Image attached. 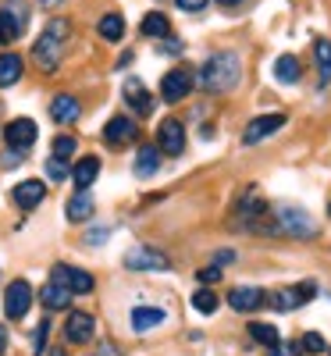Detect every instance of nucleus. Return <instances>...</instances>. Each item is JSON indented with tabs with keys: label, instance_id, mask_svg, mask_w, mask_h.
Returning <instances> with one entry per match:
<instances>
[{
	"label": "nucleus",
	"instance_id": "1",
	"mask_svg": "<svg viewBox=\"0 0 331 356\" xmlns=\"http://www.w3.org/2000/svg\"><path fill=\"white\" fill-rule=\"evenodd\" d=\"M239 75H243V65H239V54L235 50H221V54H210L207 65L200 72V82L207 93H228L235 89Z\"/></svg>",
	"mask_w": 331,
	"mask_h": 356
},
{
	"label": "nucleus",
	"instance_id": "2",
	"mask_svg": "<svg viewBox=\"0 0 331 356\" xmlns=\"http://www.w3.org/2000/svg\"><path fill=\"white\" fill-rule=\"evenodd\" d=\"M68 36H72V22H68V18H50V22H47L43 36H40L36 47H33V57H36V65H40L43 72H57Z\"/></svg>",
	"mask_w": 331,
	"mask_h": 356
},
{
	"label": "nucleus",
	"instance_id": "3",
	"mask_svg": "<svg viewBox=\"0 0 331 356\" xmlns=\"http://www.w3.org/2000/svg\"><path fill=\"white\" fill-rule=\"evenodd\" d=\"M275 214H278V228L285 235H292V239H314L317 235V225H314V218L303 211V207L282 203V207H275Z\"/></svg>",
	"mask_w": 331,
	"mask_h": 356
},
{
	"label": "nucleus",
	"instance_id": "4",
	"mask_svg": "<svg viewBox=\"0 0 331 356\" xmlns=\"http://www.w3.org/2000/svg\"><path fill=\"white\" fill-rule=\"evenodd\" d=\"M314 296H317V285H314V282H303V285H292V289H278L267 303L275 307V310H282V314H289V310H296V307L310 303Z\"/></svg>",
	"mask_w": 331,
	"mask_h": 356
},
{
	"label": "nucleus",
	"instance_id": "5",
	"mask_svg": "<svg viewBox=\"0 0 331 356\" xmlns=\"http://www.w3.org/2000/svg\"><path fill=\"white\" fill-rule=\"evenodd\" d=\"M193 72L189 68H171L164 79H161V97L168 100V104H178V100H186L189 93H193Z\"/></svg>",
	"mask_w": 331,
	"mask_h": 356
},
{
	"label": "nucleus",
	"instance_id": "6",
	"mask_svg": "<svg viewBox=\"0 0 331 356\" xmlns=\"http://www.w3.org/2000/svg\"><path fill=\"white\" fill-rule=\"evenodd\" d=\"M157 146L168 157H178L186 150V129H182L178 118H164V122L157 125Z\"/></svg>",
	"mask_w": 331,
	"mask_h": 356
},
{
	"label": "nucleus",
	"instance_id": "7",
	"mask_svg": "<svg viewBox=\"0 0 331 356\" xmlns=\"http://www.w3.org/2000/svg\"><path fill=\"white\" fill-rule=\"evenodd\" d=\"M50 278L57 282V285H65V289H72L75 296H86V292H93V275L89 271H79V267H65V264H54V271H50Z\"/></svg>",
	"mask_w": 331,
	"mask_h": 356
},
{
	"label": "nucleus",
	"instance_id": "8",
	"mask_svg": "<svg viewBox=\"0 0 331 356\" xmlns=\"http://www.w3.org/2000/svg\"><path fill=\"white\" fill-rule=\"evenodd\" d=\"M29 307H33V289H29V282H22V278L11 282L8 292H4V314L11 321H18V317L29 314Z\"/></svg>",
	"mask_w": 331,
	"mask_h": 356
},
{
	"label": "nucleus",
	"instance_id": "9",
	"mask_svg": "<svg viewBox=\"0 0 331 356\" xmlns=\"http://www.w3.org/2000/svg\"><path fill=\"white\" fill-rule=\"evenodd\" d=\"M282 125H285V114H260V118H253V122L246 125V132H243V146L264 143L267 136H275Z\"/></svg>",
	"mask_w": 331,
	"mask_h": 356
},
{
	"label": "nucleus",
	"instance_id": "10",
	"mask_svg": "<svg viewBox=\"0 0 331 356\" xmlns=\"http://www.w3.org/2000/svg\"><path fill=\"white\" fill-rule=\"evenodd\" d=\"M125 267L129 271H168V257L164 253H157V250H150V246H136V250H129V257H125Z\"/></svg>",
	"mask_w": 331,
	"mask_h": 356
},
{
	"label": "nucleus",
	"instance_id": "11",
	"mask_svg": "<svg viewBox=\"0 0 331 356\" xmlns=\"http://www.w3.org/2000/svg\"><path fill=\"white\" fill-rule=\"evenodd\" d=\"M36 136H40V129H36V122H29V118H15L4 129V143L11 150H29V146L36 143Z\"/></svg>",
	"mask_w": 331,
	"mask_h": 356
},
{
	"label": "nucleus",
	"instance_id": "12",
	"mask_svg": "<svg viewBox=\"0 0 331 356\" xmlns=\"http://www.w3.org/2000/svg\"><path fill=\"white\" fill-rule=\"evenodd\" d=\"M43 196H47V186L40 182V178H25V182H18L15 193H11L15 207H22V211H33V207H40Z\"/></svg>",
	"mask_w": 331,
	"mask_h": 356
},
{
	"label": "nucleus",
	"instance_id": "13",
	"mask_svg": "<svg viewBox=\"0 0 331 356\" xmlns=\"http://www.w3.org/2000/svg\"><path fill=\"white\" fill-rule=\"evenodd\" d=\"M136 136H139V125L132 122V118H125V114L111 118V122L104 125V139H107L111 146H125V143H132Z\"/></svg>",
	"mask_w": 331,
	"mask_h": 356
},
{
	"label": "nucleus",
	"instance_id": "14",
	"mask_svg": "<svg viewBox=\"0 0 331 356\" xmlns=\"http://www.w3.org/2000/svg\"><path fill=\"white\" fill-rule=\"evenodd\" d=\"M228 303H232V310H239V314H250V310H260V307L267 303V296H264L260 289H253V285H239V289L228 292Z\"/></svg>",
	"mask_w": 331,
	"mask_h": 356
},
{
	"label": "nucleus",
	"instance_id": "15",
	"mask_svg": "<svg viewBox=\"0 0 331 356\" xmlns=\"http://www.w3.org/2000/svg\"><path fill=\"white\" fill-rule=\"evenodd\" d=\"M79 114H82V104L72 97V93H57L54 100H50V118L57 125H72V122H79Z\"/></svg>",
	"mask_w": 331,
	"mask_h": 356
},
{
	"label": "nucleus",
	"instance_id": "16",
	"mask_svg": "<svg viewBox=\"0 0 331 356\" xmlns=\"http://www.w3.org/2000/svg\"><path fill=\"white\" fill-rule=\"evenodd\" d=\"M65 335H68V342H75V346H82V342H89L93 339V317L89 314H68V321H65Z\"/></svg>",
	"mask_w": 331,
	"mask_h": 356
},
{
	"label": "nucleus",
	"instance_id": "17",
	"mask_svg": "<svg viewBox=\"0 0 331 356\" xmlns=\"http://www.w3.org/2000/svg\"><path fill=\"white\" fill-rule=\"evenodd\" d=\"M100 178V161L97 157H82V161H75V168H72V182H75V189L79 193H86L89 186H93Z\"/></svg>",
	"mask_w": 331,
	"mask_h": 356
},
{
	"label": "nucleus",
	"instance_id": "18",
	"mask_svg": "<svg viewBox=\"0 0 331 356\" xmlns=\"http://www.w3.org/2000/svg\"><path fill=\"white\" fill-rule=\"evenodd\" d=\"M129 321H132V332H150V328H157V324H164L168 314L161 307H136Z\"/></svg>",
	"mask_w": 331,
	"mask_h": 356
},
{
	"label": "nucleus",
	"instance_id": "19",
	"mask_svg": "<svg viewBox=\"0 0 331 356\" xmlns=\"http://www.w3.org/2000/svg\"><path fill=\"white\" fill-rule=\"evenodd\" d=\"M72 289H65V285H57V282H50V285H43V292H40V300H43V307L47 310H68V303H72Z\"/></svg>",
	"mask_w": 331,
	"mask_h": 356
},
{
	"label": "nucleus",
	"instance_id": "20",
	"mask_svg": "<svg viewBox=\"0 0 331 356\" xmlns=\"http://www.w3.org/2000/svg\"><path fill=\"white\" fill-rule=\"evenodd\" d=\"M22 25H25V15L18 11H0V47H8V43H15L18 36H22Z\"/></svg>",
	"mask_w": 331,
	"mask_h": 356
},
{
	"label": "nucleus",
	"instance_id": "21",
	"mask_svg": "<svg viewBox=\"0 0 331 356\" xmlns=\"http://www.w3.org/2000/svg\"><path fill=\"white\" fill-rule=\"evenodd\" d=\"M93 211H97V203H93V196H89V193H75L68 200V207H65L68 221H89V218H93Z\"/></svg>",
	"mask_w": 331,
	"mask_h": 356
},
{
	"label": "nucleus",
	"instance_id": "22",
	"mask_svg": "<svg viewBox=\"0 0 331 356\" xmlns=\"http://www.w3.org/2000/svg\"><path fill=\"white\" fill-rule=\"evenodd\" d=\"M314 61H317V79L321 86L331 82V40H314Z\"/></svg>",
	"mask_w": 331,
	"mask_h": 356
},
{
	"label": "nucleus",
	"instance_id": "23",
	"mask_svg": "<svg viewBox=\"0 0 331 356\" xmlns=\"http://www.w3.org/2000/svg\"><path fill=\"white\" fill-rule=\"evenodd\" d=\"M161 168V146H139V154H136V175L139 178H150Z\"/></svg>",
	"mask_w": 331,
	"mask_h": 356
},
{
	"label": "nucleus",
	"instance_id": "24",
	"mask_svg": "<svg viewBox=\"0 0 331 356\" xmlns=\"http://www.w3.org/2000/svg\"><path fill=\"white\" fill-rule=\"evenodd\" d=\"M299 75H303V65H299V57L282 54L278 61H275V79H278V82L292 86V82H299Z\"/></svg>",
	"mask_w": 331,
	"mask_h": 356
},
{
	"label": "nucleus",
	"instance_id": "25",
	"mask_svg": "<svg viewBox=\"0 0 331 356\" xmlns=\"http://www.w3.org/2000/svg\"><path fill=\"white\" fill-rule=\"evenodd\" d=\"M125 100L136 107V114H150V107H154V100L146 97V86L139 79H129L125 82Z\"/></svg>",
	"mask_w": 331,
	"mask_h": 356
},
{
	"label": "nucleus",
	"instance_id": "26",
	"mask_svg": "<svg viewBox=\"0 0 331 356\" xmlns=\"http://www.w3.org/2000/svg\"><path fill=\"white\" fill-rule=\"evenodd\" d=\"M139 29H143V36H150V40H164V36L171 33V22H168V15H161V11H150Z\"/></svg>",
	"mask_w": 331,
	"mask_h": 356
},
{
	"label": "nucleus",
	"instance_id": "27",
	"mask_svg": "<svg viewBox=\"0 0 331 356\" xmlns=\"http://www.w3.org/2000/svg\"><path fill=\"white\" fill-rule=\"evenodd\" d=\"M22 68L25 61L18 54H0V86H15L22 79Z\"/></svg>",
	"mask_w": 331,
	"mask_h": 356
},
{
	"label": "nucleus",
	"instance_id": "28",
	"mask_svg": "<svg viewBox=\"0 0 331 356\" xmlns=\"http://www.w3.org/2000/svg\"><path fill=\"white\" fill-rule=\"evenodd\" d=\"M264 211H267V203L257 196V189H250V196H246L243 203H239V214H235V221H246V225H253Z\"/></svg>",
	"mask_w": 331,
	"mask_h": 356
},
{
	"label": "nucleus",
	"instance_id": "29",
	"mask_svg": "<svg viewBox=\"0 0 331 356\" xmlns=\"http://www.w3.org/2000/svg\"><path fill=\"white\" fill-rule=\"evenodd\" d=\"M97 33H100L107 43H118V40L125 36V18H122V15H104L100 25H97Z\"/></svg>",
	"mask_w": 331,
	"mask_h": 356
},
{
	"label": "nucleus",
	"instance_id": "30",
	"mask_svg": "<svg viewBox=\"0 0 331 356\" xmlns=\"http://www.w3.org/2000/svg\"><path fill=\"white\" fill-rule=\"evenodd\" d=\"M250 335L257 339V342H264V346H271V349H275L282 339H278V328H275V324H250Z\"/></svg>",
	"mask_w": 331,
	"mask_h": 356
},
{
	"label": "nucleus",
	"instance_id": "31",
	"mask_svg": "<svg viewBox=\"0 0 331 356\" xmlns=\"http://www.w3.org/2000/svg\"><path fill=\"white\" fill-rule=\"evenodd\" d=\"M193 310H200V314H214V310H218V292H210V289L193 292Z\"/></svg>",
	"mask_w": 331,
	"mask_h": 356
},
{
	"label": "nucleus",
	"instance_id": "32",
	"mask_svg": "<svg viewBox=\"0 0 331 356\" xmlns=\"http://www.w3.org/2000/svg\"><path fill=\"white\" fill-rule=\"evenodd\" d=\"M75 150H79L75 136H57V139H54V157H57V161H68Z\"/></svg>",
	"mask_w": 331,
	"mask_h": 356
},
{
	"label": "nucleus",
	"instance_id": "33",
	"mask_svg": "<svg viewBox=\"0 0 331 356\" xmlns=\"http://www.w3.org/2000/svg\"><path fill=\"white\" fill-rule=\"evenodd\" d=\"M299 349L310 353V356H317V353H328V342H324L317 332H307V335H303V342H299Z\"/></svg>",
	"mask_w": 331,
	"mask_h": 356
},
{
	"label": "nucleus",
	"instance_id": "34",
	"mask_svg": "<svg viewBox=\"0 0 331 356\" xmlns=\"http://www.w3.org/2000/svg\"><path fill=\"white\" fill-rule=\"evenodd\" d=\"M47 175L54 178V182H65V178H72L68 164H65V161H57V157H50V161H47Z\"/></svg>",
	"mask_w": 331,
	"mask_h": 356
},
{
	"label": "nucleus",
	"instance_id": "35",
	"mask_svg": "<svg viewBox=\"0 0 331 356\" xmlns=\"http://www.w3.org/2000/svg\"><path fill=\"white\" fill-rule=\"evenodd\" d=\"M299 353H303V349H299V342H289V346H275V349H271V356H299Z\"/></svg>",
	"mask_w": 331,
	"mask_h": 356
},
{
	"label": "nucleus",
	"instance_id": "36",
	"mask_svg": "<svg viewBox=\"0 0 331 356\" xmlns=\"http://www.w3.org/2000/svg\"><path fill=\"white\" fill-rule=\"evenodd\" d=\"M175 4L182 8V11H189V15H196V11H203V8H207V0H175Z\"/></svg>",
	"mask_w": 331,
	"mask_h": 356
},
{
	"label": "nucleus",
	"instance_id": "37",
	"mask_svg": "<svg viewBox=\"0 0 331 356\" xmlns=\"http://www.w3.org/2000/svg\"><path fill=\"white\" fill-rule=\"evenodd\" d=\"M86 243H89V246H97V243H107V228H93V232L86 235Z\"/></svg>",
	"mask_w": 331,
	"mask_h": 356
},
{
	"label": "nucleus",
	"instance_id": "38",
	"mask_svg": "<svg viewBox=\"0 0 331 356\" xmlns=\"http://www.w3.org/2000/svg\"><path fill=\"white\" fill-rule=\"evenodd\" d=\"M200 278H203V282H221V267H218V264H214V267H203Z\"/></svg>",
	"mask_w": 331,
	"mask_h": 356
},
{
	"label": "nucleus",
	"instance_id": "39",
	"mask_svg": "<svg viewBox=\"0 0 331 356\" xmlns=\"http://www.w3.org/2000/svg\"><path fill=\"white\" fill-rule=\"evenodd\" d=\"M228 260H235V253H232V250H221V253L214 257V264H218V267H221V264H228Z\"/></svg>",
	"mask_w": 331,
	"mask_h": 356
},
{
	"label": "nucleus",
	"instance_id": "40",
	"mask_svg": "<svg viewBox=\"0 0 331 356\" xmlns=\"http://www.w3.org/2000/svg\"><path fill=\"white\" fill-rule=\"evenodd\" d=\"M97 356H122V353H118L114 346H100V349H97Z\"/></svg>",
	"mask_w": 331,
	"mask_h": 356
},
{
	"label": "nucleus",
	"instance_id": "41",
	"mask_svg": "<svg viewBox=\"0 0 331 356\" xmlns=\"http://www.w3.org/2000/svg\"><path fill=\"white\" fill-rule=\"evenodd\" d=\"M4 349H8V332L0 328V356H4Z\"/></svg>",
	"mask_w": 331,
	"mask_h": 356
},
{
	"label": "nucleus",
	"instance_id": "42",
	"mask_svg": "<svg viewBox=\"0 0 331 356\" xmlns=\"http://www.w3.org/2000/svg\"><path fill=\"white\" fill-rule=\"evenodd\" d=\"M40 4H43V8H61L65 0H40Z\"/></svg>",
	"mask_w": 331,
	"mask_h": 356
},
{
	"label": "nucleus",
	"instance_id": "43",
	"mask_svg": "<svg viewBox=\"0 0 331 356\" xmlns=\"http://www.w3.org/2000/svg\"><path fill=\"white\" fill-rule=\"evenodd\" d=\"M221 8H235V4H243V0H218Z\"/></svg>",
	"mask_w": 331,
	"mask_h": 356
},
{
	"label": "nucleus",
	"instance_id": "44",
	"mask_svg": "<svg viewBox=\"0 0 331 356\" xmlns=\"http://www.w3.org/2000/svg\"><path fill=\"white\" fill-rule=\"evenodd\" d=\"M328 214H331V203H328Z\"/></svg>",
	"mask_w": 331,
	"mask_h": 356
},
{
	"label": "nucleus",
	"instance_id": "45",
	"mask_svg": "<svg viewBox=\"0 0 331 356\" xmlns=\"http://www.w3.org/2000/svg\"><path fill=\"white\" fill-rule=\"evenodd\" d=\"M328 353H331V346H328Z\"/></svg>",
	"mask_w": 331,
	"mask_h": 356
}]
</instances>
